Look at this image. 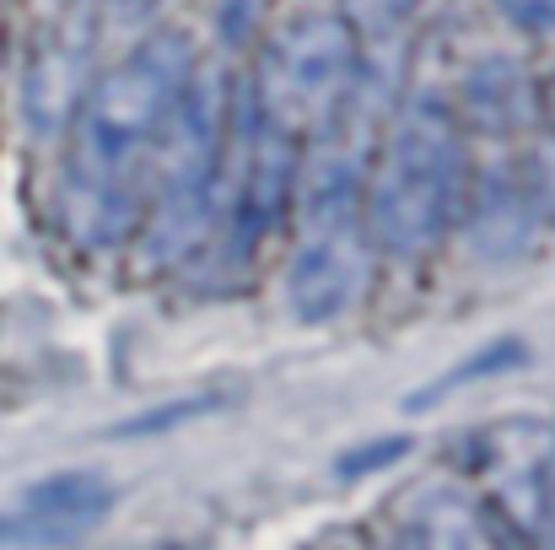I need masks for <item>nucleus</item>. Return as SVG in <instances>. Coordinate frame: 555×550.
<instances>
[{
    "label": "nucleus",
    "mask_w": 555,
    "mask_h": 550,
    "mask_svg": "<svg viewBox=\"0 0 555 550\" xmlns=\"http://www.w3.org/2000/svg\"><path fill=\"white\" fill-rule=\"evenodd\" d=\"M534 550H555V529H545V535H540V546Z\"/></svg>",
    "instance_id": "16"
},
{
    "label": "nucleus",
    "mask_w": 555,
    "mask_h": 550,
    "mask_svg": "<svg viewBox=\"0 0 555 550\" xmlns=\"http://www.w3.org/2000/svg\"><path fill=\"white\" fill-rule=\"evenodd\" d=\"M357 81H362V38L351 16L330 5H308L270 33L243 103L270 130L308 146L335 130Z\"/></svg>",
    "instance_id": "3"
},
{
    "label": "nucleus",
    "mask_w": 555,
    "mask_h": 550,
    "mask_svg": "<svg viewBox=\"0 0 555 550\" xmlns=\"http://www.w3.org/2000/svg\"><path fill=\"white\" fill-rule=\"evenodd\" d=\"M464 183H469V163H464V125L453 103L437 92L410 98L393 114L377 163L362 179V221L372 248H383L388 259L431 254L459 227Z\"/></svg>",
    "instance_id": "2"
},
{
    "label": "nucleus",
    "mask_w": 555,
    "mask_h": 550,
    "mask_svg": "<svg viewBox=\"0 0 555 550\" xmlns=\"http://www.w3.org/2000/svg\"><path fill=\"white\" fill-rule=\"evenodd\" d=\"M513 362H524V346H518V341H507V346H486L480 357H469L464 367H448V372H442V378H437L426 394H410L404 405H410V410H415V405H437L442 394H453V388L475 383L480 372H502V367H513Z\"/></svg>",
    "instance_id": "11"
},
{
    "label": "nucleus",
    "mask_w": 555,
    "mask_h": 550,
    "mask_svg": "<svg viewBox=\"0 0 555 550\" xmlns=\"http://www.w3.org/2000/svg\"><path fill=\"white\" fill-rule=\"evenodd\" d=\"M232 98L210 71H194L184 103L173 108L141 194V232L152 265H179L216 227V183H221V146H227Z\"/></svg>",
    "instance_id": "4"
},
{
    "label": "nucleus",
    "mask_w": 555,
    "mask_h": 550,
    "mask_svg": "<svg viewBox=\"0 0 555 550\" xmlns=\"http://www.w3.org/2000/svg\"><path fill=\"white\" fill-rule=\"evenodd\" d=\"M98 5H108V11H135V5H146V0H98Z\"/></svg>",
    "instance_id": "15"
},
{
    "label": "nucleus",
    "mask_w": 555,
    "mask_h": 550,
    "mask_svg": "<svg viewBox=\"0 0 555 550\" xmlns=\"http://www.w3.org/2000/svg\"><path fill=\"white\" fill-rule=\"evenodd\" d=\"M119 491L98 470H54L0 502V550H70L92 540Z\"/></svg>",
    "instance_id": "6"
},
{
    "label": "nucleus",
    "mask_w": 555,
    "mask_h": 550,
    "mask_svg": "<svg viewBox=\"0 0 555 550\" xmlns=\"http://www.w3.org/2000/svg\"><path fill=\"white\" fill-rule=\"evenodd\" d=\"M199 60L184 33L141 38L114 71H103L70 114L65 163V227L103 248L141 227V194L152 152L184 103Z\"/></svg>",
    "instance_id": "1"
},
{
    "label": "nucleus",
    "mask_w": 555,
    "mask_h": 550,
    "mask_svg": "<svg viewBox=\"0 0 555 550\" xmlns=\"http://www.w3.org/2000/svg\"><path fill=\"white\" fill-rule=\"evenodd\" d=\"M410 11H415V0H351V27H357V38H393L404 22H410Z\"/></svg>",
    "instance_id": "12"
},
{
    "label": "nucleus",
    "mask_w": 555,
    "mask_h": 550,
    "mask_svg": "<svg viewBox=\"0 0 555 550\" xmlns=\"http://www.w3.org/2000/svg\"><path fill=\"white\" fill-rule=\"evenodd\" d=\"M459 221H464L480 259H518L529 248L534 227L545 221L540 200H534V183H529V163L507 157V163H491V168L469 174Z\"/></svg>",
    "instance_id": "7"
},
{
    "label": "nucleus",
    "mask_w": 555,
    "mask_h": 550,
    "mask_svg": "<svg viewBox=\"0 0 555 550\" xmlns=\"http://www.w3.org/2000/svg\"><path fill=\"white\" fill-rule=\"evenodd\" d=\"M534 108H540V146H534V157H529V183H534L540 216L555 221V76L540 87Z\"/></svg>",
    "instance_id": "10"
},
{
    "label": "nucleus",
    "mask_w": 555,
    "mask_h": 550,
    "mask_svg": "<svg viewBox=\"0 0 555 550\" xmlns=\"http://www.w3.org/2000/svg\"><path fill=\"white\" fill-rule=\"evenodd\" d=\"M302 152L308 146L270 130L243 98L232 103L227 146H221V183H216V227L227 232L237 254H254L286 216L297 194V174H302Z\"/></svg>",
    "instance_id": "5"
},
{
    "label": "nucleus",
    "mask_w": 555,
    "mask_h": 550,
    "mask_svg": "<svg viewBox=\"0 0 555 550\" xmlns=\"http://www.w3.org/2000/svg\"><path fill=\"white\" fill-rule=\"evenodd\" d=\"M518 27H534V33H551L555 27V0H496Z\"/></svg>",
    "instance_id": "14"
},
{
    "label": "nucleus",
    "mask_w": 555,
    "mask_h": 550,
    "mask_svg": "<svg viewBox=\"0 0 555 550\" xmlns=\"http://www.w3.org/2000/svg\"><path fill=\"white\" fill-rule=\"evenodd\" d=\"M388 550H496V529L469 497L448 486H426L421 497L404 502Z\"/></svg>",
    "instance_id": "8"
},
{
    "label": "nucleus",
    "mask_w": 555,
    "mask_h": 550,
    "mask_svg": "<svg viewBox=\"0 0 555 550\" xmlns=\"http://www.w3.org/2000/svg\"><path fill=\"white\" fill-rule=\"evenodd\" d=\"M404 453V437H388V443H372V448H357V453H346L340 459V475L351 481V475H367V470H383L388 459H399Z\"/></svg>",
    "instance_id": "13"
},
{
    "label": "nucleus",
    "mask_w": 555,
    "mask_h": 550,
    "mask_svg": "<svg viewBox=\"0 0 555 550\" xmlns=\"http://www.w3.org/2000/svg\"><path fill=\"white\" fill-rule=\"evenodd\" d=\"M453 114L480 125V130H513L534 114V87L524 81V71L513 60H480L464 76V98Z\"/></svg>",
    "instance_id": "9"
}]
</instances>
